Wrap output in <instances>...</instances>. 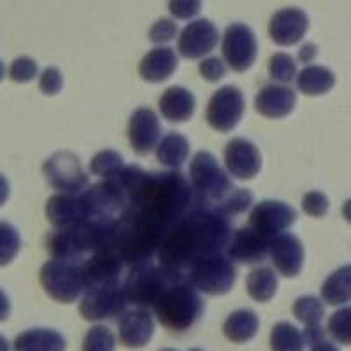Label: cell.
<instances>
[{
  "label": "cell",
  "mask_w": 351,
  "mask_h": 351,
  "mask_svg": "<svg viewBox=\"0 0 351 351\" xmlns=\"http://www.w3.org/2000/svg\"><path fill=\"white\" fill-rule=\"evenodd\" d=\"M316 56V46L315 44H304L302 48L299 49V60L304 64H311Z\"/></svg>",
  "instance_id": "cell-48"
},
{
  "label": "cell",
  "mask_w": 351,
  "mask_h": 351,
  "mask_svg": "<svg viewBox=\"0 0 351 351\" xmlns=\"http://www.w3.org/2000/svg\"><path fill=\"white\" fill-rule=\"evenodd\" d=\"M219 34L218 28L209 20H197L183 28L180 40H178V49L181 56L188 60H197L204 55L211 53L218 44Z\"/></svg>",
  "instance_id": "cell-18"
},
{
  "label": "cell",
  "mask_w": 351,
  "mask_h": 351,
  "mask_svg": "<svg viewBox=\"0 0 351 351\" xmlns=\"http://www.w3.org/2000/svg\"><path fill=\"white\" fill-rule=\"evenodd\" d=\"M0 351H9V343L4 335H0Z\"/></svg>",
  "instance_id": "cell-53"
},
{
  "label": "cell",
  "mask_w": 351,
  "mask_h": 351,
  "mask_svg": "<svg viewBox=\"0 0 351 351\" xmlns=\"http://www.w3.org/2000/svg\"><path fill=\"white\" fill-rule=\"evenodd\" d=\"M44 178L55 190L62 193H81L88 186V176L84 174L74 153L58 152L44 162Z\"/></svg>",
  "instance_id": "cell-12"
},
{
  "label": "cell",
  "mask_w": 351,
  "mask_h": 351,
  "mask_svg": "<svg viewBox=\"0 0 351 351\" xmlns=\"http://www.w3.org/2000/svg\"><path fill=\"white\" fill-rule=\"evenodd\" d=\"M9 197V183L4 176L0 174V206L8 200Z\"/></svg>",
  "instance_id": "cell-51"
},
{
  "label": "cell",
  "mask_w": 351,
  "mask_h": 351,
  "mask_svg": "<svg viewBox=\"0 0 351 351\" xmlns=\"http://www.w3.org/2000/svg\"><path fill=\"white\" fill-rule=\"evenodd\" d=\"M116 219L86 218L80 223L60 227L46 237V250L53 258L84 262L86 255L111 247L114 243Z\"/></svg>",
  "instance_id": "cell-3"
},
{
  "label": "cell",
  "mask_w": 351,
  "mask_h": 351,
  "mask_svg": "<svg viewBox=\"0 0 351 351\" xmlns=\"http://www.w3.org/2000/svg\"><path fill=\"white\" fill-rule=\"evenodd\" d=\"M293 316L306 327H318L325 316V306L313 295L299 297L293 304Z\"/></svg>",
  "instance_id": "cell-35"
},
{
  "label": "cell",
  "mask_w": 351,
  "mask_h": 351,
  "mask_svg": "<svg viewBox=\"0 0 351 351\" xmlns=\"http://www.w3.org/2000/svg\"><path fill=\"white\" fill-rule=\"evenodd\" d=\"M309 28V18L302 9L287 8L281 9L271 18L269 36L280 46H295L302 40Z\"/></svg>",
  "instance_id": "cell-19"
},
{
  "label": "cell",
  "mask_w": 351,
  "mask_h": 351,
  "mask_svg": "<svg viewBox=\"0 0 351 351\" xmlns=\"http://www.w3.org/2000/svg\"><path fill=\"white\" fill-rule=\"evenodd\" d=\"M190 181L193 192L197 193V206L211 209L218 208L236 188L209 152H199L193 156L190 164Z\"/></svg>",
  "instance_id": "cell-7"
},
{
  "label": "cell",
  "mask_w": 351,
  "mask_h": 351,
  "mask_svg": "<svg viewBox=\"0 0 351 351\" xmlns=\"http://www.w3.org/2000/svg\"><path fill=\"white\" fill-rule=\"evenodd\" d=\"M199 72L204 80L215 83V81L223 80L225 74H227V65L223 64V60H219L218 56H209V58H204L200 62Z\"/></svg>",
  "instance_id": "cell-45"
},
{
  "label": "cell",
  "mask_w": 351,
  "mask_h": 351,
  "mask_svg": "<svg viewBox=\"0 0 351 351\" xmlns=\"http://www.w3.org/2000/svg\"><path fill=\"white\" fill-rule=\"evenodd\" d=\"M322 299L330 306H344L351 300V263L335 269L322 285Z\"/></svg>",
  "instance_id": "cell-31"
},
{
  "label": "cell",
  "mask_w": 351,
  "mask_h": 351,
  "mask_svg": "<svg viewBox=\"0 0 351 351\" xmlns=\"http://www.w3.org/2000/svg\"><path fill=\"white\" fill-rule=\"evenodd\" d=\"M162 136V127L156 112L149 108L137 109L130 116V123H128V139H130L132 149L137 155L144 156L149 152L156 149Z\"/></svg>",
  "instance_id": "cell-17"
},
{
  "label": "cell",
  "mask_w": 351,
  "mask_h": 351,
  "mask_svg": "<svg viewBox=\"0 0 351 351\" xmlns=\"http://www.w3.org/2000/svg\"><path fill=\"white\" fill-rule=\"evenodd\" d=\"M123 156L120 153L112 152V149H106V152L97 153L90 162V171L92 174L100 176L104 180H112L116 176L123 171Z\"/></svg>",
  "instance_id": "cell-36"
},
{
  "label": "cell",
  "mask_w": 351,
  "mask_h": 351,
  "mask_svg": "<svg viewBox=\"0 0 351 351\" xmlns=\"http://www.w3.org/2000/svg\"><path fill=\"white\" fill-rule=\"evenodd\" d=\"M116 180L127 193L128 209L144 213L169 232L195 200L193 188L180 172H146L137 165H127Z\"/></svg>",
  "instance_id": "cell-2"
},
{
  "label": "cell",
  "mask_w": 351,
  "mask_h": 351,
  "mask_svg": "<svg viewBox=\"0 0 351 351\" xmlns=\"http://www.w3.org/2000/svg\"><path fill=\"white\" fill-rule=\"evenodd\" d=\"M302 209L306 215L313 216V218H322V216L327 215L328 211L327 195L318 192V190L307 192L302 199Z\"/></svg>",
  "instance_id": "cell-43"
},
{
  "label": "cell",
  "mask_w": 351,
  "mask_h": 351,
  "mask_svg": "<svg viewBox=\"0 0 351 351\" xmlns=\"http://www.w3.org/2000/svg\"><path fill=\"white\" fill-rule=\"evenodd\" d=\"M269 74L274 81L290 83L297 77V64L287 53H276L269 62Z\"/></svg>",
  "instance_id": "cell-40"
},
{
  "label": "cell",
  "mask_w": 351,
  "mask_h": 351,
  "mask_svg": "<svg viewBox=\"0 0 351 351\" xmlns=\"http://www.w3.org/2000/svg\"><path fill=\"white\" fill-rule=\"evenodd\" d=\"M156 318L171 332L192 328L204 313V302L188 278L169 285L155 304Z\"/></svg>",
  "instance_id": "cell-5"
},
{
  "label": "cell",
  "mask_w": 351,
  "mask_h": 351,
  "mask_svg": "<svg viewBox=\"0 0 351 351\" xmlns=\"http://www.w3.org/2000/svg\"><path fill=\"white\" fill-rule=\"evenodd\" d=\"M14 351H65V339L51 328H30L18 335Z\"/></svg>",
  "instance_id": "cell-28"
},
{
  "label": "cell",
  "mask_w": 351,
  "mask_h": 351,
  "mask_svg": "<svg viewBox=\"0 0 351 351\" xmlns=\"http://www.w3.org/2000/svg\"><path fill=\"white\" fill-rule=\"evenodd\" d=\"M81 197L86 204L88 215L92 218L120 221V218L128 209L127 193L116 178L84 188V192H81Z\"/></svg>",
  "instance_id": "cell-11"
},
{
  "label": "cell",
  "mask_w": 351,
  "mask_h": 351,
  "mask_svg": "<svg viewBox=\"0 0 351 351\" xmlns=\"http://www.w3.org/2000/svg\"><path fill=\"white\" fill-rule=\"evenodd\" d=\"M258 316L252 309H237L223 324V334L232 343L241 344L252 341L258 332Z\"/></svg>",
  "instance_id": "cell-29"
},
{
  "label": "cell",
  "mask_w": 351,
  "mask_h": 351,
  "mask_svg": "<svg viewBox=\"0 0 351 351\" xmlns=\"http://www.w3.org/2000/svg\"><path fill=\"white\" fill-rule=\"evenodd\" d=\"M269 237L262 236L255 228L246 227L237 230L230 237V243L227 246V255L232 262L239 263H256L262 262L269 253L271 247Z\"/></svg>",
  "instance_id": "cell-21"
},
{
  "label": "cell",
  "mask_w": 351,
  "mask_h": 351,
  "mask_svg": "<svg viewBox=\"0 0 351 351\" xmlns=\"http://www.w3.org/2000/svg\"><path fill=\"white\" fill-rule=\"evenodd\" d=\"M162 351H176V350H162Z\"/></svg>",
  "instance_id": "cell-55"
},
{
  "label": "cell",
  "mask_w": 351,
  "mask_h": 351,
  "mask_svg": "<svg viewBox=\"0 0 351 351\" xmlns=\"http://www.w3.org/2000/svg\"><path fill=\"white\" fill-rule=\"evenodd\" d=\"M178 34V27L171 20H158L152 28H149V40L155 44H164L172 40Z\"/></svg>",
  "instance_id": "cell-47"
},
{
  "label": "cell",
  "mask_w": 351,
  "mask_h": 351,
  "mask_svg": "<svg viewBox=\"0 0 351 351\" xmlns=\"http://www.w3.org/2000/svg\"><path fill=\"white\" fill-rule=\"evenodd\" d=\"M125 267L127 265L112 246L93 253L83 262L86 288L95 287V285L121 283V274Z\"/></svg>",
  "instance_id": "cell-16"
},
{
  "label": "cell",
  "mask_w": 351,
  "mask_h": 351,
  "mask_svg": "<svg viewBox=\"0 0 351 351\" xmlns=\"http://www.w3.org/2000/svg\"><path fill=\"white\" fill-rule=\"evenodd\" d=\"M327 332L335 343L351 346V306L341 307L330 316Z\"/></svg>",
  "instance_id": "cell-38"
},
{
  "label": "cell",
  "mask_w": 351,
  "mask_h": 351,
  "mask_svg": "<svg viewBox=\"0 0 351 351\" xmlns=\"http://www.w3.org/2000/svg\"><path fill=\"white\" fill-rule=\"evenodd\" d=\"M4 76H5V65L2 64V60H0V81L4 80Z\"/></svg>",
  "instance_id": "cell-54"
},
{
  "label": "cell",
  "mask_w": 351,
  "mask_h": 351,
  "mask_svg": "<svg viewBox=\"0 0 351 351\" xmlns=\"http://www.w3.org/2000/svg\"><path fill=\"white\" fill-rule=\"evenodd\" d=\"M309 351H339V348L324 337V339H319V341H316V343H313L311 350Z\"/></svg>",
  "instance_id": "cell-49"
},
{
  "label": "cell",
  "mask_w": 351,
  "mask_h": 351,
  "mask_svg": "<svg viewBox=\"0 0 351 351\" xmlns=\"http://www.w3.org/2000/svg\"><path fill=\"white\" fill-rule=\"evenodd\" d=\"M225 165L237 180H252L262 167V156L255 144L247 139H232L225 148Z\"/></svg>",
  "instance_id": "cell-20"
},
{
  "label": "cell",
  "mask_w": 351,
  "mask_h": 351,
  "mask_svg": "<svg viewBox=\"0 0 351 351\" xmlns=\"http://www.w3.org/2000/svg\"><path fill=\"white\" fill-rule=\"evenodd\" d=\"M202 0H171L169 11L176 20H192L200 12Z\"/></svg>",
  "instance_id": "cell-44"
},
{
  "label": "cell",
  "mask_w": 351,
  "mask_h": 351,
  "mask_svg": "<svg viewBox=\"0 0 351 351\" xmlns=\"http://www.w3.org/2000/svg\"><path fill=\"white\" fill-rule=\"evenodd\" d=\"M306 341L295 325L281 322L274 325L271 330V350L272 351H304Z\"/></svg>",
  "instance_id": "cell-34"
},
{
  "label": "cell",
  "mask_w": 351,
  "mask_h": 351,
  "mask_svg": "<svg viewBox=\"0 0 351 351\" xmlns=\"http://www.w3.org/2000/svg\"><path fill=\"white\" fill-rule=\"evenodd\" d=\"M297 211L281 200H263L256 204L250 215V227L262 236L274 239L295 223Z\"/></svg>",
  "instance_id": "cell-15"
},
{
  "label": "cell",
  "mask_w": 351,
  "mask_h": 351,
  "mask_svg": "<svg viewBox=\"0 0 351 351\" xmlns=\"http://www.w3.org/2000/svg\"><path fill=\"white\" fill-rule=\"evenodd\" d=\"M167 234V228L144 213L127 209L118 221L112 247L121 256L125 265L132 267L137 263L152 262Z\"/></svg>",
  "instance_id": "cell-4"
},
{
  "label": "cell",
  "mask_w": 351,
  "mask_h": 351,
  "mask_svg": "<svg viewBox=\"0 0 351 351\" xmlns=\"http://www.w3.org/2000/svg\"><path fill=\"white\" fill-rule=\"evenodd\" d=\"M297 88L304 95H325L330 92L335 84L334 72L328 71L327 67H319V65H309L302 69L297 74Z\"/></svg>",
  "instance_id": "cell-30"
},
{
  "label": "cell",
  "mask_w": 351,
  "mask_h": 351,
  "mask_svg": "<svg viewBox=\"0 0 351 351\" xmlns=\"http://www.w3.org/2000/svg\"><path fill=\"white\" fill-rule=\"evenodd\" d=\"M190 153V143L184 136L171 132L156 146V158L169 169H180L186 162Z\"/></svg>",
  "instance_id": "cell-32"
},
{
  "label": "cell",
  "mask_w": 351,
  "mask_h": 351,
  "mask_svg": "<svg viewBox=\"0 0 351 351\" xmlns=\"http://www.w3.org/2000/svg\"><path fill=\"white\" fill-rule=\"evenodd\" d=\"M221 51L232 71H247L256 58V39L252 28L243 23L230 25L225 30Z\"/></svg>",
  "instance_id": "cell-14"
},
{
  "label": "cell",
  "mask_w": 351,
  "mask_h": 351,
  "mask_svg": "<svg viewBox=\"0 0 351 351\" xmlns=\"http://www.w3.org/2000/svg\"><path fill=\"white\" fill-rule=\"evenodd\" d=\"M116 337L104 325H95L86 332L83 341V351H114Z\"/></svg>",
  "instance_id": "cell-39"
},
{
  "label": "cell",
  "mask_w": 351,
  "mask_h": 351,
  "mask_svg": "<svg viewBox=\"0 0 351 351\" xmlns=\"http://www.w3.org/2000/svg\"><path fill=\"white\" fill-rule=\"evenodd\" d=\"M297 104L295 92L281 84H267L258 92L255 99V109L265 118H285L293 111Z\"/></svg>",
  "instance_id": "cell-25"
},
{
  "label": "cell",
  "mask_w": 351,
  "mask_h": 351,
  "mask_svg": "<svg viewBox=\"0 0 351 351\" xmlns=\"http://www.w3.org/2000/svg\"><path fill=\"white\" fill-rule=\"evenodd\" d=\"M9 313H11V302H9L4 291L0 290V322H4L9 316Z\"/></svg>",
  "instance_id": "cell-50"
},
{
  "label": "cell",
  "mask_w": 351,
  "mask_h": 351,
  "mask_svg": "<svg viewBox=\"0 0 351 351\" xmlns=\"http://www.w3.org/2000/svg\"><path fill=\"white\" fill-rule=\"evenodd\" d=\"M246 290L256 302H269L278 290V276L269 267L255 269L247 276Z\"/></svg>",
  "instance_id": "cell-33"
},
{
  "label": "cell",
  "mask_w": 351,
  "mask_h": 351,
  "mask_svg": "<svg viewBox=\"0 0 351 351\" xmlns=\"http://www.w3.org/2000/svg\"><path fill=\"white\" fill-rule=\"evenodd\" d=\"M190 351H202V350H190Z\"/></svg>",
  "instance_id": "cell-56"
},
{
  "label": "cell",
  "mask_w": 351,
  "mask_h": 351,
  "mask_svg": "<svg viewBox=\"0 0 351 351\" xmlns=\"http://www.w3.org/2000/svg\"><path fill=\"white\" fill-rule=\"evenodd\" d=\"M178 56L171 48H155L144 56L139 65V74L148 83H162L174 74Z\"/></svg>",
  "instance_id": "cell-26"
},
{
  "label": "cell",
  "mask_w": 351,
  "mask_h": 351,
  "mask_svg": "<svg viewBox=\"0 0 351 351\" xmlns=\"http://www.w3.org/2000/svg\"><path fill=\"white\" fill-rule=\"evenodd\" d=\"M20 247L21 239L16 228L8 221H0V267L16 258Z\"/></svg>",
  "instance_id": "cell-37"
},
{
  "label": "cell",
  "mask_w": 351,
  "mask_h": 351,
  "mask_svg": "<svg viewBox=\"0 0 351 351\" xmlns=\"http://www.w3.org/2000/svg\"><path fill=\"white\" fill-rule=\"evenodd\" d=\"M37 76V64L28 58V56H21L12 62L11 69H9V77L16 83H28Z\"/></svg>",
  "instance_id": "cell-42"
},
{
  "label": "cell",
  "mask_w": 351,
  "mask_h": 351,
  "mask_svg": "<svg viewBox=\"0 0 351 351\" xmlns=\"http://www.w3.org/2000/svg\"><path fill=\"white\" fill-rule=\"evenodd\" d=\"M118 335L120 343L125 348H143L152 339L155 324L148 309H134V311H125L121 315L120 325H118Z\"/></svg>",
  "instance_id": "cell-24"
},
{
  "label": "cell",
  "mask_w": 351,
  "mask_h": 351,
  "mask_svg": "<svg viewBox=\"0 0 351 351\" xmlns=\"http://www.w3.org/2000/svg\"><path fill=\"white\" fill-rule=\"evenodd\" d=\"M343 218L351 225V199L346 200L343 206Z\"/></svg>",
  "instance_id": "cell-52"
},
{
  "label": "cell",
  "mask_w": 351,
  "mask_h": 351,
  "mask_svg": "<svg viewBox=\"0 0 351 351\" xmlns=\"http://www.w3.org/2000/svg\"><path fill=\"white\" fill-rule=\"evenodd\" d=\"M40 285L51 299L71 304L86 290L83 262L53 258L40 269Z\"/></svg>",
  "instance_id": "cell-8"
},
{
  "label": "cell",
  "mask_w": 351,
  "mask_h": 351,
  "mask_svg": "<svg viewBox=\"0 0 351 351\" xmlns=\"http://www.w3.org/2000/svg\"><path fill=\"white\" fill-rule=\"evenodd\" d=\"M186 276L176 274L167 271L162 265H155L153 262H144L132 265L128 274L125 276L123 291L128 304L148 309L155 307L156 300L164 293L165 288L176 280H183Z\"/></svg>",
  "instance_id": "cell-6"
},
{
  "label": "cell",
  "mask_w": 351,
  "mask_h": 351,
  "mask_svg": "<svg viewBox=\"0 0 351 351\" xmlns=\"http://www.w3.org/2000/svg\"><path fill=\"white\" fill-rule=\"evenodd\" d=\"M244 114V97L237 86L219 88L208 104L206 120L215 130L230 132L237 127Z\"/></svg>",
  "instance_id": "cell-13"
},
{
  "label": "cell",
  "mask_w": 351,
  "mask_h": 351,
  "mask_svg": "<svg viewBox=\"0 0 351 351\" xmlns=\"http://www.w3.org/2000/svg\"><path fill=\"white\" fill-rule=\"evenodd\" d=\"M128 306L123 283L95 285L84 290L80 304V313L88 322H102L121 316Z\"/></svg>",
  "instance_id": "cell-10"
},
{
  "label": "cell",
  "mask_w": 351,
  "mask_h": 351,
  "mask_svg": "<svg viewBox=\"0 0 351 351\" xmlns=\"http://www.w3.org/2000/svg\"><path fill=\"white\" fill-rule=\"evenodd\" d=\"M160 112L169 121L190 120L195 112V97L183 86L169 88L160 99Z\"/></svg>",
  "instance_id": "cell-27"
},
{
  "label": "cell",
  "mask_w": 351,
  "mask_h": 351,
  "mask_svg": "<svg viewBox=\"0 0 351 351\" xmlns=\"http://www.w3.org/2000/svg\"><path fill=\"white\" fill-rule=\"evenodd\" d=\"M230 237L228 216L206 206H195L165 236L158 250L160 265L176 274L186 276L200 258L223 252Z\"/></svg>",
  "instance_id": "cell-1"
},
{
  "label": "cell",
  "mask_w": 351,
  "mask_h": 351,
  "mask_svg": "<svg viewBox=\"0 0 351 351\" xmlns=\"http://www.w3.org/2000/svg\"><path fill=\"white\" fill-rule=\"evenodd\" d=\"M46 216L51 225L56 228L69 227V225L80 223L83 219L90 218L81 193H60L53 195L46 204Z\"/></svg>",
  "instance_id": "cell-23"
},
{
  "label": "cell",
  "mask_w": 351,
  "mask_h": 351,
  "mask_svg": "<svg viewBox=\"0 0 351 351\" xmlns=\"http://www.w3.org/2000/svg\"><path fill=\"white\" fill-rule=\"evenodd\" d=\"M271 253L272 263L276 271L287 278H293L300 272L304 263V247L299 237L293 234H280L271 241Z\"/></svg>",
  "instance_id": "cell-22"
},
{
  "label": "cell",
  "mask_w": 351,
  "mask_h": 351,
  "mask_svg": "<svg viewBox=\"0 0 351 351\" xmlns=\"http://www.w3.org/2000/svg\"><path fill=\"white\" fill-rule=\"evenodd\" d=\"M186 278L199 291L208 295H223L236 283L237 271L230 258L216 253L193 263L186 272Z\"/></svg>",
  "instance_id": "cell-9"
},
{
  "label": "cell",
  "mask_w": 351,
  "mask_h": 351,
  "mask_svg": "<svg viewBox=\"0 0 351 351\" xmlns=\"http://www.w3.org/2000/svg\"><path fill=\"white\" fill-rule=\"evenodd\" d=\"M253 204V195L247 190H243V188H234L230 193H228L227 199L219 204L216 211L221 213L225 216H234L241 215V213L246 211L250 206Z\"/></svg>",
  "instance_id": "cell-41"
},
{
  "label": "cell",
  "mask_w": 351,
  "mask_h": 351,
  "mask_svg": "<svg viewBox=\"0 0 351 351\" xmlns=\"http://www.w3.org/2000/svg\"><path fill=\"white\" fill-rule=\"evenodd\" d=\"M62 84H64V77L58 69L48 67L40 74L39 88L44 95H56L62 90Z\"/></svg>",
  "instance_id": "cell-46"
}]
</instances>
